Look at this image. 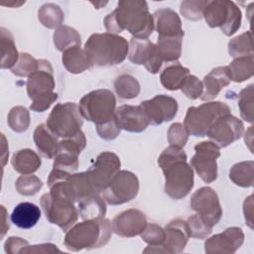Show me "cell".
<instances>
[{"mask_svg": "<svg viewBox=\"0 0 254 254\" xmlns=\"http://www.w3.org/2000/svg\"><path fill=\"white\" fill-rule=\"evenodd\" d=\"M107 33L117 35L127 30L134 38L147 39L154 31V18L143 0H122L117 8L104 18Z\"/></svg>", "mask_w": 254, "mask_h": 254, "instance_id": "obj_1", "label": "cell"}, {"mask_svg": "<svg viewBox=\"0 0 254 254\" xmlns=\"http://www.w3.org/2000/svg\"><path fill=\"white\" fill-rule=\"evenodd\" d=\"M165 176V192L174 199L186 197L193 187V170L182 147L170 145L158 158Z\"/></svg>", "mask_w": 254, "mask_h": 254, "instance_id": "obj_2", "label": "cell"}, {"mask_svg": "<svg viewBox=\"0 0 254 254\" xmlns=\"http://www.w3.org/2000/svg\"><path fill=\"white\" fill-rule=\"evenodd\" d=\"M83 50L90 66H112L126 59L129 43L119 35L96 33L88 38Z\"/></svg>", "mask_w": 254, "mask_h": 254, "instance_id": "obj_3", "label": "cell"}, {"mask_svg": "<svg viewBox=\"0 0 254 254\" xmlns=\"http://www.w3.org/2000/svg\"><path fill=\"white\" fill-rule=\"evenodd\" d=\"M111 222L105 217L86 219L72 225L64 236V246L69 251L99 248L111 238Z\"/></svg>", "mask_w": 254, "mask_h": 254, "instance_id": "obj_4", "label": "cell"}, {"mask_svg": "<svg viewBox=\"0 0 254 254\" xmlns=\"http://www.w3.org/2000/svg\"><path fill=\"white\" fill-rule=\"evenodd\" d=\"M50 193L64 197L73 203L96 191L86 172L70 174L53 169L47 180Z\"/></svg>", "mask_w": 254, "mask_h": 254, "instance_id": "obj_5", "label": "cell"}, {"mask_svg": "<svg viewBox=\"0 0 254 254\" xmlns=\"http://www.w3.org/2000/svg\"><path fill=\"white\" fill-rule=\"evenodd\" d=\"M230 114L229 106L221 101H209L199 106L188 109L184 120V127L189 135L195 137L206 136L211 125L221 116Z\"/></svg>", "mask_w": 254, "mask_h": 254, "instance_id": "obj_6", "label": "cell"}, {"mask_svg": "<svg viewBox=\"0 0 254 254\" xmlns=\"http://www.w3.org/2000/svg\"><path fill=\"white\" fill-rule=\"evenodd\" d=\"M82 118L76 103H58L51 111L46 125L58 138L66 139L81 132Z\"/></svg>", "mask_w": 254, "mask_h": 254, "instance_id": "obj_7", "label": "cell"}, {"mask_svg": "<svg viewBox=\"0 0 254 254\" xmlns=\"http://www.w3.org/2000/svg\"><path fill=\"white\" fill-rule=\"evenodd\" d=\"M202 17L210 28L219 27L225 36H231L241 25V11L232 1H208L202 11Z\"/></svg>", "mask_w": 254, "mask_h": 254, "instance_id": "obj_8", "label": "cell"}, {"mask_svg": "<svg viewBox=\"0 0 254 254\" xmlns=\"http://www.w3.org/2000/svg\"><path fill=\"white\" fill-rule=\"evenodd\" d=\"M115 107V95L108 89L92 90L83 95L78 104L81 116L95 125L113 118Z\"/></svg>", "mask_w": 254, "mask_h": 254, "instance_id": "obj_9", "label": "cell"}, {"mask_svg": "<svg viewBox=\"0 0 254 254\" xmlns=\"http://www.w3.org/2000/svg\"><path fill=\"white\" fill-rule=\"evenodd\" d=\"M26 86L32 103H44L58 97L54 92V69L49 61L38 60V68L28 76Z\"/></svg>", "mask_w": 254, "mask_h": 254, "instance_id": "obj_10", "label": "cell"}, {"mask_svg": "<svg viewBox=\"0 0 254 254\" xmlns=\"http://www.w3.org/2000/svg\"><path fill=\"white\" fill-rule=\"evenodd\" d=\"M41 206L49 222L58 225L64 231L74 225L79 215L73 202L50 192L42 195Z\"/></svg>", "mask_w": 254, "mask_h": 254, "instance_id": "obj_11", "label": "cell"}, {"mask_svg": "<svg viewBox=\"0 0 254 254\" xmlns=\"http://www.w3.org/2000/svg\"><path fill=\"white\" fill-rule=\"evenodd\" d=\"M139 191V180L130 171H119L109 185L102 190L105 202L118 205L128 202L136 197Z\"/></svg>", "mask_w": 254, "mask_h": 254, "instance_id": "obj_12", "label": "cell"}, {"mask_svg": "<svg viewBox=\"0 0 254 254\" xmlns=\"http://www.w3.org/2000/svg\"><path fill=\"white\" fill-rule=\"evenodd\" d=\"M190 166L204 183H212L217 178L216 160L220 156L219 147L212 141H202L194 146Z\"/></svg>", "mask_w": 254, "mask_h": 254, "instance_id": "obj_13", "label": "cell"}, {"mask_svg": "<svg viewBox=\"0 0 254 254\" xmlns=\"http://www.w3.org/2000/svg\"><path fill=\"white\" fill-rule=\"evenodd\" d=\"M190 204L200 219L211 228L222 216L218 195L209 187H202L195 190L190 197Z\"/></svg>", "mask_w": 254, "mask_h": 254, "instance_id": "obj_14", "label": "cell"}, {"mask_svg": "<svg viewBox=\"0 0 254 254\" xmlns=\"http://www.w3.org/2000/svg\"><path fill=\"white\" fill-rule=\"evenodd\" d=\"M120 159L113 152L100 153L94 164L86 171L93 189L102 191L120 171Z\"/></svg>", "mask_w": 254, "mask_h": 254, "instance_id": "obj_15", "label": "cell"}, {"mask_svg": "<svg viewBox=\"0 0 254 254\" xmlns=\"http://www.w3.org/2000/svg\"><path fill=\"white\" fill-rule=\"evenodd\" d=\"M243 132L242 121L230 113L219 117L208 129L206 136L219 148H224L241 138Z\"/></svg>", "mask_w": 254, "mask_h": 254, "instance_id": "obj_16", "label": "cell"}, {"mask_svg": "<svg viewBox=\"0 0 254 254\" xmlns=\"http://www.w3.org/2000/svg\"><path fill=\"white\" fill-rule=\"evenodd\" d=\"M149 123L151 125H160L163 122L170 121L177 115L178 102L175 98L159 94L152 99L140 103Z\"/></svg>", "mask_w": 254, "mask_h": 254, "instance_id": "obj_17", "label": "cell"}, {"mask_svg": "<svg viewBox=\"0 0 254 254\" xmlns=\"http://www.w3.org/2000/svg\"><path fill=\"white\" fill-rule=\"evenodd\" d=\"M128 59L135 64H144L150 73H157L163 63L156 53V45L148 39L132 38L129 42Z\"/></svg>", "mask_w": 254, "mask_h": 254, "instance_id": "obj_18", "label": "cell"}, {"mask_svg": "<svg viewBox=\"0 0 254 254\" xmlns=\"http://www.w3.org/2000/svg\"><path fill=\"white\" fill-rule=\"evenodd\" d=\"M243 241L244 233L240 227H228L206 239L204 251L207 254H232L240 248Z\"/></svg>", "mask_w": 254, "mask_h": 254, "instance_id": "obj_19", "label": "cell"}, {"mask_svg": "<svg viewBox=\"0 0 254 254\" xmlns=\"http://www.w3.org/2000/svg\"><path fill=\"white\" fill-rule=\"evenodd\" d=\"M147 225L145 214L135 208L124 210L111 221L112 231L121 237H134L143 232Z\"/></svg>", "mask_w": 254, "mask_h": 254, "instance_id": "obj_20", "label": "cell"}, {"mask_svg": "<svg viewBox=\"0 0 254 254\" xmlns=\"http://www.w3.org/2000/svg\"><path fill=\"white\" fill-rule=\"evenodd\" d=\"M114 115L119 127L128 132L139 133L150 125L140 105H121L116 108Z\"/></svg>", "mask_w": 254, "mask_h": 254, "instance_id": "obj_21", "label": "cell"}, {"mask_svg": "<svg viewBox=\"0 0 254 254\" xmlns=\"http://www.w3.org/2000/svg\"><path fill=\"white\" fill-rule=\"evenodd\" d=\"M190 237L187 221L177 218L165 227V240L162 244L167 253H182Z\"/></svg>", "mask_w": 254, "mask_h": 254, "instance_id": "obj_22", "label": "cell"}, {"mask_svg": "<svg viewBox=\"0 0 254 254\" xmlns=\"http://www.w3.org/2000/svg\"><path fill=\"white\" fill-rule=\"evenodd\" d=\"M154 27L158 37H173L185 35L182 22L178 14L170 8H162L153 14Z\"/></svg>", "mask_w": 254, "mask_h": 254, "instance_id": "obj_23", "label": "cell"}, {"mask_svg": "<svg viewBox=\"0 0 254 254\" xmlns=\"http://www.w3.org/2000/svg\"><path fill=\"white\" fill-rule=\"evenodd\" d=\"M231 81L228 66H217L209 71L203 77V90L200 95L201 100H210L215 98L220 90L227 86Z\"/></svg>", "mask_w": 254, "mask_h": 254, "instance_id": "obj_24", "label": "cell"}, {"mask_svg": "<svg viewBox=\"0 0 254 254\" xmlns=\"http://www.w3.org/2000/svg\"><path fill=\"white\" fill-rule=\"evenodd\" d=\"M10 218L17 227L29 229L35 226L41 218V210L35 203L24 201L15 206Z\"/></svg>", "mask_w": 254, "mask_h": 254, "instance_id": "obj_25", "label": "cell"}, {"mask_svg": "<svg viewBox=\"0 0 254 254\" xmlns=\"http://www.w3.org/2000/svg\"><path fill=\"white\" fill-rule=\"evenodd\" d=\"M34 142L41 155L48 159H54L59 150L60 140L54 135L47 125L40 124L34 131Z\"/></svg>", "mask_w": 254, "mask_h": 254, "instance_id": "obj_26", "label": "cell"}, {"mask_svg": "<svg viewBox=\"0 0 254 254\" xmlns=\"http://www.w3.org/2000/svg\"><path fill=\"white\" fill-rule=\"evenodd\" d=\"M184 35L173 37H158L156 53L159 59L164 63L177 62L182 54V43Z\"/></svg>", "mask_w": 254, "mask_h": 254, "instance_id": "obj_27", "label": "cell"}, {"mask_svg": "<svg viewBox=\"0 0 254 254\" xmlns=\"http://www.w3.org/2000/svg\"><path fill=\"white\" fill-rule=\"evenodd\" d=\"M11 164L16 172L21 175H30L37 172L41 167V158L31 149H22L14 153Z\"/></svg>", "mask_w": 254, "mask_h": 254, "instance_id": "obj_28", "label": "cell"}, {"mask_svg": "<svg viewBox=\"0 0 254 254\" xmlns=\"http://www.w3.org/2000/svg\"><path fill=\"white\" fill-rule=\"evenodd\" d=\"M77 210L82 219L104 217L106 213L105 200L99 195V192L94 191L77 202Z\"/></svg>", "mask_w": 254, "mask_h": 254, "instance_id": "obj_29", "label": "cell"}, {"mask_svg": "<svg viewBox=\"0 0 254 254\" xmlns=\"http://www.w3.org/2000/svg\"><path fill=\"white\" fill-rule=\"evenodd\" d=\"M63 64L70 73H80L90 67L86 54L80 46L70 47L63 52Z\"/></svg>", "mask_w": 254, "mask_h": 254, "instance_id": "obj_30", "label": "cell"}, {"mask_svg": "<svg viewBox=\"0 0 254 254\" xmlns=\"http://www.w3.org/2000/svg\"><path fill=\"white\" fill-rule=\"evenodd\" d=\"M190 74V69L183 66L179 62L167 65L160 75L162 85L169 90L180 89L186 77Z\"/></svg>", "mask_w": 254, "mask_h": 254, "instance_id": "obj_31", "label": "cell"}, {"mask_svg": "<svg viewBox=\"0 0 254 254\" xmlns=\"http://www.w3.org/2000/svg\"><path fill=\"white\" fill-rule=\"evenodd\" d=\"M0 31L2 47L1 68H12L17 64L20 54L16 49V45L11 33L4 27H1Z\"/></svg>", "mask_w": 254, "mask_h": 254, "instance_id": "obj_32", "label": "cell"}, {"mask_svg": "<svg viewBox=\"0 0 254 254\" xmlns=\"http://www.w3.org/2000/svg\"><path fill=\"white\" fill-rule=\"evenodd\" d=\"M230 180L242 188H250L254 181V163L245 161L235 164L229 171Z\"/></svg>", "mask_w": 254, "mask_h": 254, "instance_id": "obj_33", "label": "cell"}, {"mask_svg": "<svg viewBox=\"0 0 254 254\" xmlns=\"http://www.w3.org/2000/svg\"><path fill=\"white\" fill-rule=\"evenodd\" d=\"M230 78L235 82H242L253 75V57H242L234 59L228 65Z\"/></svg>", "mask_w": 254, "mask_h": 254, "instance_id": "obj_34", "label": "cell"}, {"mask_svg": "<svg viewBox=\"0 0 254 254\" xmlns=\"http://www.w3.org/2000/svg\"><path fill=\"white\" fill-rule=\"evenodd\" d=\"M80 43L79 34L69 26H61L54 33V44L59 51L64 52L70 47L80 46Z\"/></svg>", "mask_w": 254, "mask_h": 254, "instance_id": "obj_35", "label": "cell"}, {"mask_svg": "<svg viewBox=\"0 0 254 254\" xmlns=\"http://www.w3.org/2000/svg\"><path fill=\"white\" fill-rule=\"evenodd\" d=\"M114 88L120 98L132 99L138 96L140 84L136 77L130 74H121L114 81Z\"/></svg>", "mask_w": 254, "mask_h": 254, "instance_id": "obj_36", "label": "cell"}, {"mask_svg": "<svg viewBox=\"0 0 254 254\" xmlns=\"http://www.w3.org/2000/svg\"><path fill=\"white\" fill-rule=\"evenodd\" d=\"M228 53L234 59L253 57L251 33L247 31L230 40L228 43Z\"/></svg>", "mask_w": 254, "mask_h": 254, "instance_id": "obj_37", "label": "cell"}, {"mask_svg": "<svg viewBox=\"0 0 254 254\" xmlns=\"http://www.w3.org/2000/svg\"><path fill=\"white\" fill-rule=\"evenodd\" d=\"M39 21L43 26L49 29H55L57 27L59 28L64 22V13L58 5L48 3L40 8Z\"/></svg>", "mask_w": 254, "mask_h": 254, "instance_id": "obj_38", "label": "cell"}, {"mask_svg": "<svg viewBox=\"0 0 254 254\" xmlns=\"http://www.w3.org/2000/svg\"><path fill=\"white\" fill-rule=\"evenodd\" d=\"M53 169L62 170L72 174L78 168V154L65 149H59L54 158Z\"/></svg>", "mask_w": 254, "mask_h": 254, "instance_id": "obj_39", "label": "cell"}, {"mask_svg": "<svg viewBox=\"0 0 254 254\" xmlns=\"http://www.w3.org/2000/svg\"><path fill=\"white\" fill-rule=\"evenodd\" d=\"M9 127L15 132H24L30 125V114L24 106L13 107L7 117Z\"/></svg>", "mask_w": 254, "mask_h": 254, "instance_id": "obj_40", "label": "cell"}, {"mask_svg": "<svg viewBox=\"0 0 254 254\" xmlns=\"http://www.w3.org/2000/svg\"><path fill=\"white\" fill-rule=\"evenodd\" d=\"M15 187L22 195H34L42 189L43 183L35 175H22L17 179Z\"/></svg>", "mask_w": 254, "mask_h": 254, "instance_id": "obj_41", "label": "cell"}, {"mask_svg": "<svg viewBox=\"0 0 254 254\" xmlns=\"http://www.w3.org/2000/svg\"><path fill=\"white\" fill-rule=\"evenodd\" d=\"M253 84L242 89L238 96V106L241 117L249 122H253Z\"/></svg>", "mask_w": 254, "mask_h": 254, "instance_id": "obj_42", "label": "cell"}, {"mask_svg": "<svg viewBox=\"0 0 254 254\" xmlns=\"http://www.w3.org/2000/svg\"><path fill=\"white\" fill-rule=\"evenodd\" d=\"M38 68V60L27 53H21L17 64L11 68L12 72L17 76H29Z\"/></svg>", "mask_w": 254, "mask_h": 254, "instance_id": "obj_43", "label": "cell"}, {"mask_svg": "<svg viewBox=\"0 0 254 254\" xmlns=\"http://www.w3.org/2000/svg\"><path fill=\"white\" fill-rule=\"evenodd\" d=\"M208 1H184L181 4V13L188 20H199L202 17V11Z\"/></svg>", "mask_w": 254, "mask_h": 254, "instance_id": "obj_44", "label": "cell"}, {"mask_svg": "<svg viewBox=\"0 0 254 254\" xmlns=\"http://www.w3.org/2000/svg\"><path fill=\"white\" fill-rule=\"evenodd\" d=\"M140 235L142 239L151 246L162 245L165 240V229L155 223H147Z\"/></svg>", "mask_w": 254, "mask_h": 254, "instance_id": "obj_45", "label": "cell"}, {"mask_svg": "<svg viewBox=\"0 0 254 254\" xmlns=\"http://www.w3.org/2000/svg\"><path fill=\"white\" fill-rule=\"evenodd\" d=\"M184 94L190 98V99H196L200 97L203 86H202V81H200L195 75L189 74L186 79L184 80L181 88H180Z\"/></svg>", "mask_w": 254, "mask_h": 254, "instance_id": "obj_46", "label": "cell"}, {"mask_svg": "<svg viewBox=\"0 0 254 254\" xmlns=\"http://www.w3.org/2000/svg\"><path fill=\"white\" fill-rule=\"evenodd\" d=\"M187 223L190 229V237L203 239L211 233V227L207 226L197 214L190 216L187 220Z\"/></svg>", "mask_w": 254, "mask_h": 254, "instance_id": "obj_47", "label": "cell"}, {"mask_svg": "<svg viewBox=\"0 0 254 254\" xmlns=\"http://www.w3.org/2000/svg\"><path fill=\"white\" fill-rule=\"evenodd\" d=\"M168 141L170 145H176L184 148L188 142L189 134L182 123H174L168 130Z\"/></svg>", "mask_w": 254, "mask_h": 254, "instance_id": "obj_48", "label": "cell"}, {"mask_svg": "<svg viewBox=\"0 0 254 254\" xmlns=\"http://www.w3.org/2000/svg\"><path fill=\"white\" fill-rule=\"evenodd\" d=\"M96 131L100 138L104 140H114L119 135L121 128L119 127L115 115L113 118L96 125Z\"/></svg>", "mask_w": 254, "mask_h": 254, "instance_id": "obj_49", "label": "cell"}, {"mask_svg": "<svg viewBox=\"0 0 254 254\" xmlns=\"http://www.w3.org/2000/svg\"><path fill=\"white\" fill-rule=\"evenodd\" d=\"M27 245H29L27 240H25L21 237L11 236L6 240V242L4 244V249H5L6 253L16 254V253H20L21 249H23Z\"/></svg>", "mask_w": 254, "mask_h": 254, "instance_id": "obj_50", "label": "cell"}, {"mask_svg": "<svg viewBox=\"0 0 254 254\" xmlns=\"http://www.w3.org/2000/svg\"><path fill=\"white\" fill-rule=\"evenodd\" d=\"M61 252V250L57 247V245L52 243H43L36 245H27L23 249H21L20 253H55Z\"/></svg>", "mask_w": 254, "mask_h": 254, "instance_id": "obj_51", "label": "cell"}, {"mask_svg": "<svg viewBox=\"0 0 254 254\" xmlns=\"http://www.w3.org/2000/svg\"><path fill=\"white\" fill-rule=\"evenodd\" d=\"M243 212H244V217L246 220L247 225L250 228H253V218H252V213H253V195H249L243 203Z\"/></svg>", "mask_w": 254, "mask_h": 254, "instance_id": "obj_52", "label": "cell"}]
</instances>
